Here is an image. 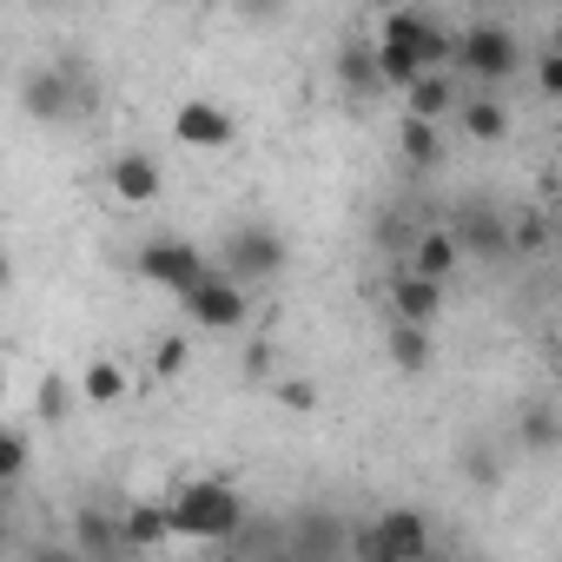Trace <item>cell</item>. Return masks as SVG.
I'll return each mask as SVG.
<instances>
[{
    "label": "cell",
    "mask_w": 562,
    "mask_h": 562,
    "mask_svg": "<svg viewBox=\"0 0 562 562\" xmlns=\"http://www.w3.org/2000/svg\"><path fill=\"white\" fill-rule=\"evenodd\" d=\"M285 265H292V245H285V232L265 225V218L232 225L225 245H218V271L238 278V285H271V278L285 271Z\"/></svg>",
    "instance_id": "obj_3"
},
{
    "label": "cell",
    "mask_w": 562,
    "mask_h": 562,
    "mask_svg": "<svg viewBox=\"0 0 562 562\" xmlns=\"http://www.w3.org/2000/svg\"><path fill=\"white\" fill-rule=\"evenodd\" d=\"M285 404H292V411H318V391H312V384H285Z\"/></svg>",
    "instance_id": "obj_30"
},
{
    "label": "cell",
    "mask_w": 562,
    "mask_h": 562,
    "mask_svg": "<svg viewBox=\"0 0 562 562\" xmlns=\"http://www.w3.org/2000/svg\"><path fill=\"white\" fill-rule=\"evenodd\" d=\"M179 305H186V318H192L199 331H238V325L251 318V299H245V285H238V278H225L218 265H212V278H205V285H199V292H186Z\"/></svg>",
    "instance_id": "obj_7"
},
{
    "label": "cell",
    "mask_w": 562,
    "mask_h": 562,
    "mask_svg": "<svg viewBox=\"0 0 562 562\" xmlns=\"http://www.w3.org/2000/svg\"><path fill=\"white\" fill-rule=\"evenodd\" d=\"M120 536H126V549H166L172 542V509L166 503H133V509H120Z\"/></svg>",
    "instance_id": "obj_16"
},
{
    "label": "cell",
    "mask_w": 562,
    "mask_h": 562,
    "mask_svg": "<svg viewBox=\"0 0 562 562\" xmlns=\"http://www.w3.org/2000/svg\"><path fill=\"white\" fill-rule=\"evenodd\" d=\"M378 41L384 47H404V54H417L430 74H450V60H457V41L424 14V8H397V14H384V27H378Z\"/></svg>",
    "instance_id": "obj_6"
},
{
    "label": "cell",
    "mask_w": 562,
    "mask_h": 562,
    "mask_svg": "<svg viewBox=\"0 0 562 562\" xmlns=\"http://www.w3.org/2000/svg\"><path fill=\"white\" fill-rule=\"evenodd\" d=\"M378 74H384V87L411 93V87H417V80H424L430 67H424L417 54H404V47H384V41H378Z\"/></svg>",
    "instance_id": "obj_23"
},
{
    "label": "cell",
    "mask_w": 562,
    "mask_h": 562,
    "mask_svg": "<svg viewBox=\"0 0 562 562\" xmlns=\"http://www.w3.org/2000/svg\"><path fill=\"white\" fill-rule=\"evenodd\" d=\"M27 457H34L27 430H21V424H8V430H0V476H8V483H21V476H27Z\"/></svg>",
    "instance_id": "obj_25"
},
{
    "label": "cell",
    "mask_w": 562,
    "mask_h": 562,
    "mask_svg": "<svg viewBox=\"0 0 562 562\" xmlns=\"http://www.w3.org/2000/svg\"><path fill=\"white\" fill-rule=\"evenodd\" d=\"M443 318V285H430V278L417 271H391V325H437Z\"/></svg>",
    "instance_id": "obj_11"
},
{
    "label": "cell",
    "mask_w": 562,
    "mask_h": 562,
    "mask_svg": "<svg viewBox=\"0 0 562 562\" xmlns=\"http://www.w3.org/2000/svg\"><path fill=\"white\" fill-rule=\"evenodd\" d=\"M549 245V218L542 212H516L509 218V251H542Z\"/></svg>",
    "instance_id": "obj_26"
},
{
    "label": "cell",
    "mask_w": 562,
    "mask_h": 562,
    "mask_svg": "<svg viewBox=\"0 0 562 562\" xmlns=\"http://www.w3.org/2000/svg\"><path fill=\"white\" fill-rule=\"evenodd\" d=\"M67 411H74V384H67L60 371H47V378L34 384V417H41V424H67Z\"/></svg>",
    "instance_id": "obj_24"
},
{
    "label": "cell",
    "mask_w": 562,
    "mask_h": 562,
    "mask_svg": "<svg viewBox=\"0 0 562 562\" xmlns=\"http://www.w3.org/2000/svg\"><path fill=\"white\" fill-rule=\"evenodd\" d=\"M74 549H80L87 562H113V555L126 549V536H120V516L80 509V516H74Z\"/></svg>",
    "instance_id": "obj_17"
},
{
    "label": "cell",
    "mask_w": 562,
    "mask_h": 562,
    "mask_svg": "<svg viewBox=\"0 0 562 562\" xmlns=\"http://www.w3.org/2000/svg\"><path fill=\"white\" fill-rule=\"evenodd\" d=\"M133 271L146 278V285H159V292H199L205 278H212V258L192 245V238H146L139 245V258H133Z\"/></svg>",
    "instance_id": "obj_4"
},
{
    "label": "cell",
    "mask_w": 562,
    "mask_h": 562,
    "mask_svg": "<svg viewBox=\"0 0 562 562\" xmlns=\"http://www.w3.org/2000/svg\"><path fill=\"white\" fill-rule=\"evenodd\" d=\"M172 139L186 153H225L232 146V113L218 100H179L172 106Z\"/></svg>",
    "instance_id": "obj_8"
},
{
    "label": "cell",
    "mask_w": 562,
    "mask_h": 562,
    "mask_svg": "<svg viewBox=\"0 0 562 562\" xmlns=\"http://www.w3.org/2000/svg\"><path fill=\"white\" fill-rule=\"evenodd\" d=\"M186 358H192V351H186V338H159V345H153V378H179V371H186Z\"/></svg>",
    "instance_id": "obj_27"
},
{
    "label": "cell",
    "mask_w": 562,
    "mask_h": 562,
    "mask_svg": "<svg viewBox=\"0 0 562 562\" xmlns=\"http://www.w3.org/2000/svg\"><path fill=\"white\" fill-rule=\"evenodd\" d=\"M457 245L463 251H476L483 265H496V258H509V218L496 212V205H483V199H470L463 212H457Z\"/></svg>",
    "instance_id": "obj_9"
},
{
    "label": "cell",
    "mask_w": 562,
    "mask_h": 562,
    "mask_svg": "<svg viewBox=\"0 0 562 562\" xmlns=\"http://www.w3.org/2000/svg\"><path fill=\"white\" fill-rule=\"evenodd\" d=\"M384 351H391V364H397L404 378H424V371L437 364V338H430L424 325H391Z\"/></svg>",
    "instance_id": "obj_18"
},
{
    "label": "cell",
    "mask_w": 562,
    "mask_h": 562,
    "mask_svg": "<svg viewBox=\"0 0 562 562\" xmlns=\"http://www.w3.org/2000/svg\"><path fill=\"white\" fill-rule=\"evenodd\" d=\"M536 87H542L549 100H562V47H549V54H536Z\"/></svg>",
    "instance_id": "obj_28"
},
{
    "label": "cell",
    "mask_w": 562,
    "mask_h": 562,
    "mask_svg": "<svg viewBox=\"0 0 562 562\" xmlns=\"http://www.w3.org/2000/svg\"><path fill=\"white\" fill-rule=\"evenodd\" d=\"M430 549H437V536H430L424 509H384V516L351 529V555L358 562H424Z\"/></svg>",
    "instance_id": "obj_2"
},
{
    "label": "cell",
    "mask_w": 562,
    "mask_h": 562,
    "mask_svg": "<svg viewBox=\"0 0 562 562\" xmlns=\"http://www.w3.org/2000/svg\"><path fill=\"white\" fill-rule=\"evenodd\" d=\"M457 106H463V87H457V74H424V80L404 93V113H411V120H430V126H437L443 113H457Z\"/></svg>",
    "instance_id": "obj_14"
},
{
    "label": "cell",
    "mask_w": 562,
    "mask_h": 562,
    "mask_svg": "<svg viewBox=\"0 0 562 562\" xmlns=\"http://www.w3.org/2000/svg\"><path fill=\"white\" fill-rule=\"evenodd\" d=\"M424 562H450V555H443V549H430V555H424Z\"/></svg>",
    "instance_id": "obj_31"
},
{
    "label": "cell",
    "mask_w": 562,
    "mask_h": 562,
    "mask_svg": "<svg viewBox=\"0 0 562 562\" xmlns=\"http://www.w3.org/2000/svg\"><path fill=\"white\" fill-rule=\"evenodd\" d=\"M457 67H463L476 87H496V80H509V74L522 67V41H516L509 27H496V21H476V27L457 34Z\"/></svg>",
    "instance_id": "obj_5"
},
{
    "label": "cell",
    "mask_w": 562,
    "mask_h": 562,
    "mask_svg": "<svg viewBox=\"0 0 562 562\" xmlns=\"http://www.w3.org/2000/svg\"><path fill=\"white\" fill-rule=\"evenodd\" d=\"M516 443L522 450H562V411L555 404H522V417H516Z\"/></svg>",
    "instance_id": "obj_19"
},
{
    "label": "cell",
    "mask_w": 562,
    "mask_h": 562,
    "mask_svg": "<svg viewBox=\"0 0 562 562\" xmlns=\"http://www.w3.org/2000/svg\"><path fill=\"white\" fill-rule=\"evenodd\" d=\"M457 265H463V245H457V232H450V225L417 232V245H411V258H404V271L430 278V285H450V271H457Z\"/></svg>",
    "instance_id": "obj_12"
},
{
    "label": "cell",
    "mask_w": 562,
    "mask_h": 562,
    "mask_svg": "<svg viewBox=\"0 0 562 562\" xmlns=\"http://www.w3.org/2000/svg\"><path fill=\"white\" fill-rule=\"evenodd\" d=\"M166 509H172V536H186V542H232L245 529V503H238V490L225 476L179 483L166 496Z\"/></svg>",
    "instance_id": "obj_1"
},
{
    "label": "cell",
    "mask_w": 562,
    "mask_h": 562,
    "mask_svg": "<svg viewBox=\"0 0 562 562\" xmlns=\"http://www.w3.org/2000/svg\"><path fill=\"white\" fill-rule=\"evenodd\" d=\"M338 80H345L351 100H371V93L384 87V74H378V41H371V47H345V54H338Z\"/></svg>",
    "instance_id": "obj_20"
},
{
    "label": "cell",
    "mask_w": 562,
    "mask_h": 562,
    "mask_svg": "<svg viewBox=\"0 0 562 562\" xmlns=\"http://www.w3.org/2000/svg\"><path fill=\"white\" fill-rule=\"evenodd\" d=\"M457 120H463V139H476V146L509 139V106H503V100H490V93H463Z\"/></svg>",
    "instance_id": "obj_15"
},
{
    "label": "cell",
    "mask_w": 562,
    "mask_h": 562,
    "mask_svg": "<svg viewBox=\"0 0 562 562\" xmlns=\"http://www.w3.org/2000/svg\"><path fill=\"white\" fill-rule=\"evenodd\" d=\"M397 153L430 172V166H443V133H437L430 120H411V113H404V120H397Z\"/></svg>",
    "instance_id": "obj_21"
},
{
    "label": "cell",
    "mask_w": 562,
    "mask_h": 562,
    "mask_svg": "<svg viewBox=\"0 0 562 562\" xmlns=\"http://www.w3.org/2000/svg\"><path fill=\"white\" fill-rule=\"evenodd\" d=\"M27 562H87V555H80L74 542H34V549H27Z\"/></svg>",
    "instance_id": "obj_29"
},
{
    "label": "cell",
    "mask_w": 562,
    "mask_h": 562,
    "mask_svg": "<svg viewBox=\"0 0 562 562\" xmlns=\"http://www.w3.org/2000/svg\"><path fill=\"white\" fill-rule=\"evenodd\" d=\"M106 186H113V199L120 205H159V192H166V166L153 159V153H120L113 159V172H106Z\"/></svg>",
    "instance_id": "obj_10"
},
{
    "label": "cell",
    "mask_w": 562,
    "mask_h": 562,
    "mask_svg": "<svg viewBox=\"0 0 562 562\" xmlns=\"http://www.w3.org/2000/svg\"><path fill=\"white\" fill-rule=\"evenodd\" d=\"M80 397H87V404H120V397H126V371H120L113 358H93V364L80 371Z\"/></svg>",
    "instance_id": "obj_22"
},
{
    "label": "cell",
    "mask_w": 562,
    "mask_h": 562,
    "mask_svg": "<svg viewBox=\"0 0 562 562\" xmlns=\"http://www.w3.org/2000/svg\"><path fill=\"white\" fill-rule=\"evenodd\" d=\"M21 106H27L34 120H67V113H74V80H67V67H34L27 87H21Z\"/></svg>",
    "instance_id": "obj_13"
}]
</instances>
